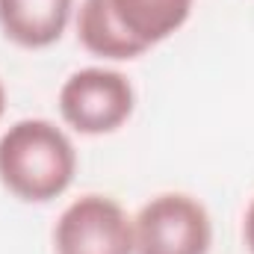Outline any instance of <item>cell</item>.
Listing matches in <instances>:
<instances>
[{"label":"cell","instance_id":"cell-1","mask_svg":"<svg viewBox=\"0 0 254 254\" xmlns=\"http://www.w3.org/2000/svg\"><path fill=\"white\" fill-rule=\"evenodd\" d=\"M77 172V151L54 122L21 119L0 136V184L21 201L60 198Z\"/></svg>","mask_w":254,"mask_h":254},{"label":"cell","instance_id":"cell-2","mask_svg":"<svg viewBox=\"0 0 254 254\" xmlns=\"http://www.w3.org/2000/svg\"><path fill=\"white\" fill-rule=\"evenodd\" d=\"M133 246V254H210V213L192 195L163 192L136 213Z\"/></svg>","mask_w":254,"mask_h":254},{"label":"cell","instance_id":"cell-3","mask_svg":"<svg viewBox=\"0 0 254 254\" xmlns=\"http://www.w3.org/2000/svg\"><path fill=\"white\" fill-rule=\"evenodd\" d=\"M133 86L122 71L83 68L60 89V113L65 125L86 136L113 133L133 116Z\"/></svg>","mask_w":254,"mask_h":254},{"label":"cell","instance_id":"cell-4","mask_svg":"<svg viewBox=\"0 0 254 254\" xmlns=\"http://www.w3.org/2000/svg\"><path fill=\"white\" fill-rule=\"evenodd\" d=\"M133 219L110 195H80L54 228L57 254H133Z\"/></svg>","mask_w":254,"mask_h":254},{"label":"cell","instance_id":"cell-5","mask_svg":"<svg viewBox=\"0 0 254 254\" xmlns=\"http://www.w3.org/2000/svg\"><path fill=\"white\" fill-rule=\"evenodd\" d=\"M74 0H0V30L9 42L39 51L60 42Z\"/></svg>","mask_w":254,"mask_h":254},{"label":"cell","instance_id":"cell-6","mask_svg":"<svg viewBox=\"0 0 254 254\" xmlns=\"http://www.w3.org/2000/svg\"><path fill=\"white\" fill-rule=\"evenodd\" d=\"M110 9L127 36L148 51L187 24L192 0H110Z\"/></svg>","mask_w":254,"mask_h":254},{"label":"cell","instance_id":"cell-7","mask_svg":"<svg viewBox=\"0 0 254 254\" xmlns=\"http://www.w3.org/2000/svg\"><path fill=\"white\" fill-rule=\"evenodd\" d=\"M77 39L80 45L104 60H136L145 51L127 36L119 18L110 9V0H83L77 12Z\"/></svg>","mask_w":254,"mask_h":254},{"label":"cell","instance_id":"cell-8","mask_svg":"<svg viewBox=\"0 0 254 254\" xmlns=\"http://www.w3.org/2000/svg\"><path fill=\"white\" fill-rule=\"evenodd\" d=\"M243 240H246L249 252L254 254V198L249 204V210H246V219H243Z\"/></svg>","mask_w":254,"mask_h":254},{"label":"cell","instance_id":"cell-9","mask_svg":"<svg viewBox=\"0 0 254 254\" xmlns=\"http://www.w3.org/2000/svg\"><path fill=\"white\" fill-rule=\"evenodd\" d=\"M3 110H6V92H3V83H0V119H3Z\"/></svg>","mask_w":254,"mask_h":254}]
</instances>
